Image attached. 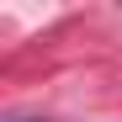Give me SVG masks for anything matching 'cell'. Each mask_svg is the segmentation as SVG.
I'll list each match as a JSON object with an SVG mask.
<instances>
[{"instance_id":"cell-1","label":"cell","mask_w":122,"mask_h":122,"mask_svg":"<svg viewBox=\"0 0 122 122\" xmlns=\"http://www.w3.org/2000/svg\"><path fill=\"white\" fill-rule=\"evenodd\" d=\"M11 122H43V117H11Z\"/></svg>"}]
</instances>
